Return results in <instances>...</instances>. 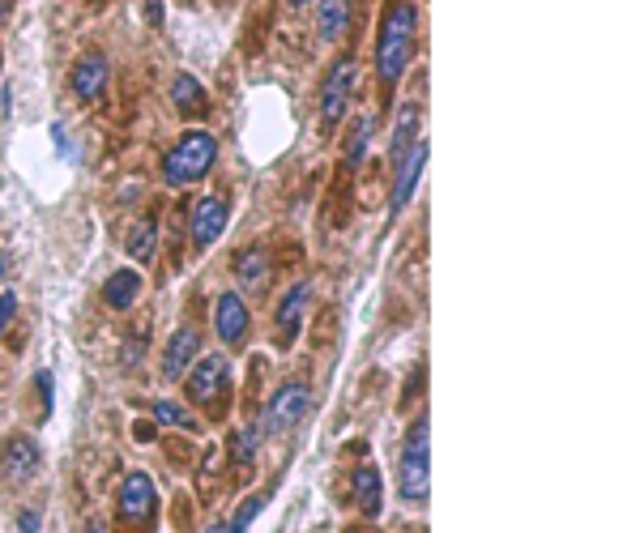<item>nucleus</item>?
I'll use <instances>...</instances> for the list:
<instances>
[{"label":"nucleus","mask_w":640,"mask_h":533,"mask_svg":"<svg viewBox=\"0 0 640 533\" xmlns=\"http://www.w3.org/2000/svg\"><path fill=\"white\" fill-rule=\"evenodd\" d=\"M414 30H419V5H414V0H397V5L384 13L380 43H376V73L384 86L402 82L410 52H414Z\"/></svg>","instance_id":"1"},{"label":"nucleus","mask_w":640,"mask_h":533,"mask_svg":"<svg viewBox=\"0 0 640 533\" xmlns=\"http://www.w3.org/2000/svg\"><path fill=\"white\" fill-rule=\"evenodd\" d=\"M214 158H218L214 133H205V128H188V133L175 141L167 150V158H163V180L171 188H188V184H197V180L210 175Z\"/></svg>","instance_id":"2"},{"label":"nucleus","mask_w":640,"mask_h":533,"mask_svg":"<svg viewBox=\"0 0 640 533\" xmlns=\"http://www.w3.org/2000/svg\"><path fill=\"white\" fill-rule=\"evenodd\" d=\"M431 423L427 414L414 418V427L406 431V444H402V461H397V495L406 504H423L427 491H431Z\"/></svg>","instance_id":"3"},{"label":"nucleus","mask_w":640,"mask_h":533,"mask_svg":"<svg viewBox=\"0 0 640 533\" xmlns=\"http://www.w3.org/2000/svg\"><path fill=\"white\" fill-rule=\"evenodd\" d=\"M312 410V393H308V384H282V389L269 397V406H265V431L269 435H282V431H291L295 423H303Z\"/></svg>","instance_id":"4"},{"label":"nucleus","mask_w":640,"mask_h":533,"mask_svg":"<svg viewBox=\"0 0 640 533\" xmlns=\"http://www.w3.org/2000/svg\"><path fill=\"white\" fill-rule=\"evenodd\" d=\"M350 90H355V56H338L329 77H325V86H320V120H325L329 128L346 116Z\"/></svg>","instance_id":"5"},{"label":"nucleus","mask_w":640,"mask_h":533,"mask_svg":"<svg viewBox=\"0 0 640 533\" xmlns=\"http://www.w3.org/2000/svg\"><path fill=\"white\" fill-rule=\"evenodd\" d=\"M423 167H427V141H414L410 150L397 158V175H393V197H389V222L402 214V209L410 205L414 188H419L423 180Z\"/></svg>","instance_id":"6"},{"label":"nucleus","mask_w":640,"mask_h":533,"mask_svg":"<svg viewBox=\"0 0 640 533\" xmlns=\"http://www.w3.org/2000/svg\"><path fill=\"white\" fill-rule=\"evenodd\" d=\"M231 384V363L222 354H205V359L188 371V397L192 401H214L227 393Z\"/></svg>","instance_id":"7"},{"label":"nucleus","mask_w":640,"mask_h":533,"mask_svg":"<svg viewBox=\"0 0 640 533\" xmlns=\"http://www.w3.org/2000/svg\"><path fill=\"white\" fill-rule=\"evenodd\" d=\"M248 303H244V295H235V290H227L218 303H214V329H218V337L227 346H239L248 337Z\"/></svg>","instance_id":"8"},{"label":"nucleus","mask_w":640,"mask_h":533,"mask_svg":"<svg viewBox=\"0 0 640 533\" xmlns=\"http://www.w3.org/2000/svg\"><path fill=\"white\" fill-rule=\"evenodd\" d=\"M227 218H231V209L222 197H201L197 209H192V244L197 248H210L214 239L227 231Z\"/></svg>","instance_id":"9"},{"label":"nucleus","mask_w":640,"mask_h":533,"mask_svg":"<svg viewBox=\"0 0 640 533\" xmlns=\"http://www.w3.org/2000/svg\"><path fill=\"white\" fill-rule=\"evenodd\" d=\"M154 482H150V474H141V470H133L124 478V487H120V516L124 521H146V516L154 512Z\"/></svg>","instance_id":"10"},{"label":"nucleus","mask_w":640,"mask_h":533,"mask_svg":"<svg viewBox=\"0 0 640 533\" xmlns=\"http://www.w3.org/2000/svg\"><path fill=\"white\" fill-rule=\"evenodd\" d=\"M39 461H43L39 444L30 440V435H13V440L5 444V457H0V470H5L13 482H26V478L39 474Z\"/></svg>","instance_id":"11"},{"label":"nucleus","mask_w":640,"mask_h":533,"mask_svg":"<svg viewBox=\"0 0 640 533\" xmlns=\"http://www.w3.org/2000/svg\"><path fill=\"white\" fill-rule=\"evenodd\" d=\"M308 299H312V282H295V286L282 295V308H278V342H282V346H291L295 337H299L303 312H308Z\"/></svg>","instance_id":"12"},{"label":"nucleus","mask_w":640,"mask_h":533,"mask_svg":"<svg viewBox=\"0 0 640 533\" xmlns=\"http://www.w3.org/2000/svg\"><path fill=\"white\" fill-rule=\"evenodd\" d=\"M350 491H355V504H359V512L367 516V521H376V516L384 512V478H380V470L372 461H363L359 470H355V478H350Z\"/></svg>","instance_id":"13"},{"label":"nucleus","mask_w":640,"mask_h":533,"mask_svg":"<svg viewBox=\"0 0 640 533\" xmlns=\"http://www.w3.org/2000/svg\"><path fill=\"white\" fill-rule=\"evenodd\" d=\"M103 86H107V60H103V52H90V56L77 60V69H73V94H77V99L94 103L103 94Z\"/></svg>","instance_id":"14"},{"label":"nucleus","mask_w":640,"mask_h":533,"mask_svg":"<svg viewBox=\"0 0 640 533\" xmlns=\"http://www.w3.org/2000/svg\"><path fill=\"white\" fill-rule=\"evenodd\" d=\"M197 350H201V337L197 333H192V329H175L167 350H163V376L167 380H180V371H188V363L197 359Z\"/></svg>","instance_id":"15"},{"label":"nucleus","mask_w":640,"mask_h":533,"mask_svg":"<svg viewBox=\"0 0 640 533\" xmlns=\"http://www.w3.org/2000/svg\"><path fill=\"white\" fill-rule=\"evenodd\" d=\"M137 295H141V273H137V269H116V273L107 278V286H103L107 308H116V312L133 308Z\"/></svg>","instance_id":"16"},{"label":"nucleus","mask_w":640,"mask_h":533,"mask_svg":"<svg viewBox=\"0 0 640 533\" xmlns=\"http://www.w3.org/2000/svg\"><path fill=\"white\" fill-rule=\"evenodd\" d=\"M316 26H320V35H325L329 43H333V39H342V35H346V26H350V0H320V9H316Z\"/></svg>","instance_id":"17"},{"label":"nucleus","mask_w":640,"mask_h":533,"mask_svg":"<svg viewBox=\"0 0 640 533\" xmlns=\"http://www.w3.org/2000/svg\"><path fill=\"white\" fill-rule=\"evenodd\" d=\"M419 124H423V111L414 107V103H406L402 111H397V128H393V163L410 150L414 141H419Z\"/></svg>","instance_id":"18"},{"label":"nucleus","mask_w":640,"mask_h":533,"mask_svg":"<svg viewBox=\"0 0 640 533\" xmlns=\"http://www.w3.org/2000/svg\"><path fill=\"white\" fill-rule=\"evenodd\" d=\"M235 278H239V286H244L248 295H256V290L265 286V278H269V256L265 252H244L235 261Z\"/></svg>","instance_id":"19"},{"label":"nucleus","mask_w":640,"mask_h":533,"mask_svg":"<svg viewBox=\"0 0 640 533\" xmlns=\"http://www.w3.org/2000/svg\"><path fill=\"white\" fill-rule=\"evenodd\" d=\"M171 103L184 111V116H197V111H205V90H201V82L192 73H180L171 82Z\"/></svg>","instance_id":"20"},{"label":"nucleus","mask_w":640,"mask_h":533,"mask_svg":"<svg viewBox=\"0 0 640 533\" xmlns=\"http://www.w3.org/2000/svg\"><path fill=\"white\" fill-rule=\"evenodd\" d=\"M154 248H158V222L146 218V222H137L133 231H128V256L133 261H154Z\"/></svg>","instance_id":"21"},{"label":"nucleus","mask_w":640,"mask_h":533,"mask_svg":"<svg viewBox=\"0 0 640 533\" xmlns=\"http://www.w3.org/2000/svg\"><path fill=\"white\" fill-rule=\"evenodd\" d=\"M154 418L163 427H184V431H197V418H192L180 401H154Z\"/></svg>","instance_id":"22"},{"label":"nucleus","mask_w":640,"mask_h":533,"mask_svg":"<svg viewBox=\"0 0 640 533\" xmlns=\"http://www.w3.org/2000/svg\"><path fill=\"white\" fill-rule=\"evenodd\" d=\"M261 508H265V495H252V499H244L239 504V512H235V521L227 525V533H248V525L261 516Z\"/></svg>","instance_id":"23"},{"label":"nucleus","mask_w":640,"mask_h":533,"mask_svg":"<svg viewBox=\"0 0 640 533\" xmlns=\"http://www.w3.org/2000/svg\"><path fill=\"white\" fill-rule=\"evenodd\" d=\"M231 457H235L239 465L256 457V427H248V431H239V435H235V444H231Z\"/></svg>","instance_id":"24"},{"label":"nucleus","mask_w":640,"mask_h":533,"mask_svg":"<svg viewBox=\"0 0 640 533\" xmlns=\"http://www.w3.org/2000/svg\"><path fill=\"white\" fill-rule=\"evenodd\" d=\"M367 137H372V120H359V124H355V141L346 145V158H350V163H359V158H363Z\"/></svg>","instance_id":"25"},{"label":"nucleus","mask_w":640,"mask_h":533,"mask_svg":"<svg viewBox=\"0 0 640 533\" xmlns=\"http://www.w3.org/2000/svg\"><path fill=\"white\" fill-rule=\"evenodd\" d=\"M13 316H18V295H13V290H5V295H0V333L9 329Z\"/></svg>","instance_id":"26"},{"label":"nucleus","mask_w":640,"mask_h":533,"mask_svg":"<svg viewBox=\"0 0 640 533\" xmlns=\"http://www.w3.org/2000/svg\"><path fill=\"white\" fill-rule=\"evenodd\" d=\"M39 525H43V521H39L35 508H26V512L18 516V529H22V533H39Z\"/></svg>","instance_id":"27"},{"label":"nucleus","mask_w":640,"mask_h":533,"mask_svg":"<svg viewBox=\"0 0 640 533\" xmlns=\"http://www.w3.org/2000/svg\"><path fill=\"white\" fill-rule=\"evenodd\" d=\"M146 13H150V26L163 22V5H158V0H146Z\"/></svg>","instance_id":"28"},{"label":"nucleus","mask_w":640,"mask_h":533,"mask_svg":"<svg viewBox=\"0 0 640 533\" xmlns=\"http://www.w3.org/2000/svg\"><path fill=\"white\" fill-rule=\"evenodd\" d=\"M205 533H227V521H214V525L205 529Z\"/></svg>","instance_id":"29"},{"label":"nucleus","mask_w":640,"mask_h":533,"mask_svg":"<svg viewBox=\"0 0 640 533\" xmlns=\"http://www.w3.org/2000/svg\"><path fill=\"white\" fill-rule=\"evenodd\" d=\"M86 533H107V529H103V521H90V529H86Z\"/></svg>","instance_id":"30"},{"label":"nucleus","mask_w":640,"mask_h":533,"mask_svg":"<svg viewBox=\"0 0 640 533\" xmlns=\"http://www.w3.org/2000/svg\"><path fill=\"white\" fill-rule=\"evenodd\" d=\"M291 5H295V9H303V5H308V0H291Z\"/></svg>","instance_id":"31"},{"label":"nucleus","mask_w":640,"mask_h":533,"mask_svg":"<svg viewBox=\"0 0 640 533\" xmlns=\"http://www.w3.org/2000/svg\"><path fill=\"white\" fill-rule=\"evenodd\" d=\"M0 18H5V0H0Z\"/></svg>","instance_id":"32"},{"label":"nucleus","mask_w":640,"mask_h":533,"mask_svg":"<svg viewBox=\"0 0 640 533\" xmlns=\"http://www.w3.org/2000/svg\"><path fill=\"white\" fill-rule=\"evenodd\" d=\"M350 533H372V529H350Z\"/></svg>","instance_id":"33"},{"label":"nucleus","mask_w":640,"mask_h":533,"mask_svg":"<svg viewBox=\"0 0 640 533\" xmlns=\"http://www.w3.org/2000/svg\"><path fill=\"white\" fill-rule=\"evenodd\" d=\"M0 273H5V265H0Z\"/></svg>","instance_id":"34"}]
</instances>
